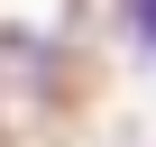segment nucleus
Instances as JSON below:
<instances>
[{
    "instance_id": "nucleus-1",
    "label": "nucleus",
    "mask_w": 156,
    "mask_h": 147,
    "mask_svg": "<svg viewBox=\"0 0 156 147\" xmlns=\"http://www.w3.org/2000/svg\"><path fill=\"white\" fill-rule=\"evenodd\" d=\"M129 28H138V46H156V0H129Z\"/></svg>"
}]
</instances>
